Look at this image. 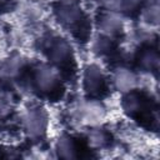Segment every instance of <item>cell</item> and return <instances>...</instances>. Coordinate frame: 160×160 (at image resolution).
<instances>
[{"instance_id": "obj_12", "label": "cell", "mask_w": 160, "mask_h": 160, "mask_svg": "<svg viewBox=\"0 0 160 160\" xmlns=\"http://www.w3.org/2000/svg\"><path fill=\"white\" fill-rule=\"evenodd\" d=\"M139 65L142 69L148 70V71L158 69V66H159V56H158V54L155 51H152V50L144 51L141 54L140 59H139Z\"/></svg>"}, {"instance_id": "obj_8", "label": "cell", "mask_w": 160, "mask_h": 160, "mask_svg": "<svg viewBox=\"0 0 160 160\" xmlns=\"http://www.w3.org/2000/svg\"><path fill=\"white\" fill-rule=\"evenodd\" d=\"M25 62H26V60L22 55L14 54V55L9 56L0 64V76L5 78V79L16 78L20 74V71L24 69Z\"/></svg>"}, {"instance_id": "obj_15", "label": "cell", "mask_w": 160, "mask_h": 160, "mask_svg": "<svg viewBox=\"0 0 160 160\" xmlns=\"http://www.w3.org/2000/svg\"><path fill=\"white\" fill-rule=\"evenodd\" d=\"M142 19L149 25H156L159 22V5H158V1L150 2L142 9Z\"/></svg>"}, {"instance_id": "obj_14", "label": "cell", "mask_w": 160, "mask_h": 160, "mask_svg": "<svg viewBox=\"0 0 160 160\" xmlns=\"http://www.w3.org/2000/svg\"><path fill=\"white\" fill-rule=\"evenodd\" d=\"M121 106L124 109V111L126 114H135L140 110L141 108V102H140V99L131 94V92H128V94H124V99H122V102H121Z\"/></svg>"}, {"instance_id": "obj_18", "label": "cell", "mask_w": 160, "mask_h": 160, "mask_svg": "<svg viewBox=\"0 0 160 160\" xmlns=\"http://www.w3.org/2000/svg\"><path fill=\"white\" fill-rule=\"evenodd\" d=\"M9 111H10V105H9V102H6L5 100L0 99V118L5 116Z\"/></svg>"}, {"instance_id": "obj_17", "label": "cell", "mask_w": 160, "mask_h": 160, "mask_svg": "<svg viewBox=\"0 0 160 160\" xmlns=\"http://www.w3.org/2000/svg\"><path fill=\"white\" fill-rule=\"evenodd\" d=\"M142 0H122V5H121V11H131L134 9H136Z\"/></svg>"}, {"instance_id": "obj_1", "label": "cell", "mask_w": 160, "mask_h": 160, "mask_svg": "<svg viewBox=\"0 0 160 160\" xmlns=\"http://www.w3.org/2000/svg\"><path fill=\"white\" fill-rule=\"evenodd\" d=\"M48 114L40 106H32L25 110L21 116L22 129L31 139H39L44 136L48 129Z\"/></svg>"}, {"instance_id": "obj_13", "label": "cell", "mask_w": 160, "mask_h": 160, "mask_svg": "<svg viewBox=\"0 0 160 160\" xmlns=\"http://www.w3.org/2000/svg\"><path fill=\"white\" fill-rule=\"evenodd\" d=\"M111 46H112V42H111L110 36L100 34L94 39L92 51L95 54H98V55H104V54H106V52H109L111 50Z\"/></svg>"}, {"instance_id": "obj_4", "label": "cell", "mask_w": 160, "mask_h": 160, "mask_svg": "<svg viewBox=\"0 0 160 160\" xmlns=\"http://www.w3.org/2000/svg\"><path fill=\"white\" fill-rule=\"evenodd\" d=\"M124 18L119 11L104 10L98 18V29L101 34L112 36L122 31L124 29Z\"/></svg>"}, {"instance_id": "obj_6", "label": "cell", "mask_w": 160, "mask_h": 160, "mask_svg": "<svg viewBox=\"0 0 160 160\" xmlns=\"http://www.w3.org/2000/svg\"><path fill=\"white\" fill-rule=\"evenodd\" d=\"M34 80L39 90L51 91L58 85L60 79H59V72L54 66L49 64H42L35 70Z\"/></svg>"}, {"instance_id": "obj_16", "label": "cell", "mask_w": 160, "mask_h": 160, "mask_svg": "<svg viewBox=\"0 0 160 160\" xmlns=\"http://www.w3.org/2000/svg\"><path fill=\"white\" fill-rule=\"evenodd\" d=\"M98 2L105 10H111V11H119V12H121L122 0H98Z\"/></svg>"}, {"instance_id": "obj_5", "label": "cell", "mask_w": 160, "mask_h": 160, "mask_svg": "<svg viewBox=\"0 0 160 160\" xmlns=\"http://www.w3.org/2000/svg\"><path fill=\"white\" fill-rule=\"evenodd\" d=\"M105 82L104 70L98 64H88L82 72V85L86 94H98Z\"/></svg>"}, {"instance_id": "obj_3", "label": "cell", "mask_w": 160, "mask_h": 160, "mask_svg": "<svg viewBox=\"0 0 160 160\" xmlns=\"http://www.w3.org/2000/svg\"><path fill=\"white\" fill-rule=\"evenodd\" d=\"M55 15L62 25L72 26L82 19V10L75 0H60L55 8Z\"/></svg>"}, {"instance_id": "obj_2", "label": "cell", "mask_w": 160, "mask_h": 160, "mask_svg": "<svg viewBox=\"0 0 160 160\" xmlns=\"http://www.w3.org/2000/svg\"><path fill=\"white\" fill-rule=\"evenodd\" d=\"M106 115V108L102 102L96 100H86L81 101L75 108V118L86 125H98L102 121Z\"/></svg>"}, {"instance_id": "obj_7", "label": "cell", "mask_w": 160, "mask_h": 160, "mask_svg": "<svg viewBox=\"0 0 160 160\" xmlns=\"http://www.w3.org/2000/svg\"><path fill=\"white\" fill-rule=\"evenodd\" d=\"M138 81H139V79H138L136 74L125 66L116 68L112 74L114 88L121 94L131 92L138 86Z\"/></svg>"}, {"instance_id": "obj_11", "label": "cell", "mask_w": 160, "mask_h": 160, "mask_svg": "<svg viewBox=\"0 0 160 160\" xmlns=\"http://www.w3.org/2000/svg\"><path fill=\"white\" fill-rule=\"evenodd\" d=\"M88 142L94 149H101L108 144V134L104 129L94 125L86 132Z\"/></svg>"}, {"instance_id": "obj_10", "label": "cell", "mask_w": 160, "mask_h": 160, "mask_svg": "<svg viewBox=\"0 0 160 160\" xmlns=\"http://www.w3.org/2000/svg\"><path fill=\"white\" fill-rule=\"evenodd\" d=\"M54 151L58 158L61 159H72L76 156V148L74 140L69 135H60L54 145Z\"/></svg>"}, {"instance_id": "obj_19", "label": "cell", "mask_w": 160, "mask_h": 160, "mask_svg": "<svg viewBox=\"0 0 160 160\" xmlns=\"http://www.w3.org/2000/svg\"><path fill=\"white\" fill-rule=\"evenodd\" d=\"M0 1H2V0H0Z\"/></svg>"}, {"instance_id": "obj_9", "label": "cell", "mask_w": 160, "mask_h": 160, "mask_svg": "<svg viewBox=\"0 0 160 160\" xmlns=\"http://www.w3.org/2000/svg\"><path fill=\"white\" fill-rule=\"evenodd\" d=\"M71 56V46L64 39H58L51 42L49 49V58L55 64H62Z\"/></svg>"}]
</instances>
